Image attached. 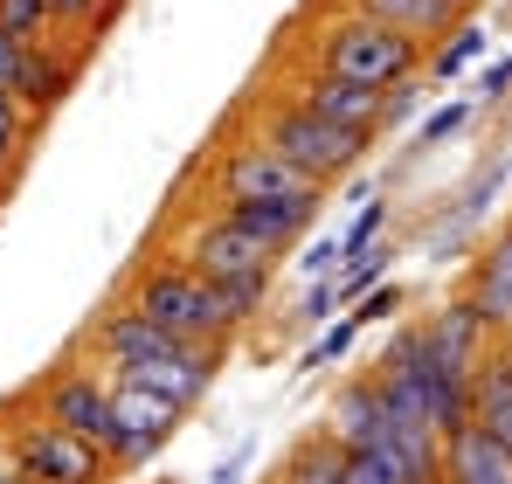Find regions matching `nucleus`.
<instances>
[{"label":"nucleus","mask_w":512,"mask_h":484,"mask_svg":"<svg viewBox=\"0 0 512 484\" xmlns=\"http://www.w3.org/2000/svg\"><path fill=\"white\" fill-rule=\"evenodd\" d=\"M326 436H333L340 450L374 457L395 484H443V429H436L429 415H416V408L388 402L367 374L346 381L340 395H333Z\"/></svg>","instance_id":"obj_1"},{"label":"nucleus","mask_w":512,"mask_h":484,"mask_svg":"<svg viewBox=\"0 0 512 484\" xmlns=\"http://www.w3.org/2000/svg\"><path fill=\"white\" fill-rule=\"evenodd\" d=\"M118 298L125 305H139L153 325H167L173 339H194V346H236L243 339V319L222 305V291L194 270V263H180V256H139L132 270H125V284H118Z\"/></svg>","instance_id":"obj_2"},{"label":"nucleus","mask_w":512,"mask_h":484,"mask_svg":"<svg viewBox=\"0 0 512 484\" xmlns=\"http://www.w3.org/2000/svg\"><path fill=\"white\" fill-rule=\"evenodd\" d=\"M243 118H250V132L270 153H284V160L298 166L305 180H319V187H340L346 173H360V160L374 153V139H360V132H346L333 118H319V111L298 104L291 90H256L250 104H243Z\"/></svg>","instance_id":"obj_3"},{"label":"nucleus","mask_w":512,"mask_h":484,"mask_svg":"<svg viewBox=\"0 0 512 484\" xmlns=\"http://www.w3.org/2000/svg\"><path fill=\"white\" fill-rule=\"evenodd\" d=\"M173 229H180L173 256L194 263V270L222 291V305H229L243 325H256L263 298H270V277H277V256H270L256 236H243L229 215H215V208H208V215H180Z\"/></svg>","instance_id":"obj_4"},{"label":"nucleus","mask_w":512,"mask_h":484,"mask_svg":"<svg viewBox=\"0 0 512 484\" xmlns=\"http://www.w3.org/2000/svg\"><path fill=\"white\" fill-rule=\"evenodd\" d=\"M305 70H326V77L367 83V90H388V83H409L423 70V42L388 28V21H367V14H333L305 35Z\"/></svg>","instance_id":"obj_5"},{"label":"nucleus","mask_w":512,"mask_h":484,"mask_svg":"<svg viewBox=\"0 0 512 484\" xmlns=\"http://www.w3.org/2000/svg\"><path fill=\"white\" fill-rule=\"evenodd\" d=\"M367 381L388 395V402L416 408L429 415L443 436H457L464 422H471V381H457V374H443L436 360L423 353V339H416V325H402L381 353H374V367H367Z\"/></svg>","instance_id":"obj_6"},{"label":"nucleus","mask_w":512,"mask_h":484,"mask_svg":"<svg viewBox=\"0 0 512 484\" xmlns=\"http://www.w3.org/2000/svg\"><path fill=\"white\" fill-rule=\"evenodd\" d=\"M0 450L14 457V471L28 484H118L111 457L84 443L77 429L49 422V415H21V422H0Z\"/></svg>","instance_id":"obj_7"},{"label":"nucleus","mask_w":512,"mask_h":484,"mask_svg":"<svg viewBox=\"0 0 512 484\" xmlns=\"http://www.w3.org/2000/svg\"><path fill=\"white\" fill-rule=\"evenodd\" d=\"M28 408L77 429L84 443H97L104 457H118V408H111V374L104 367H84V360H56L35 388H28ZM118 471V464H111Z\"/></svg>","instance_id":"obj_8"},{"label":"nucleus","mask_w":512,"mask_h":484,"mask_svg":"<svg viewBox=\"0 0 512 484\" xmlns=\"http://www.w3.org/2000/svg\"><path fill=\"white\" fill-rule=\"evenodd\" d=\"M201 187H208V201H229V194H326L319 180H305L284 153H270L256 132L222 139V153L201 166Z\"/></svg>","instance_id":"obj_9"},{"label":"nucleus","mask_w":512,"mask_h":484,"mask_svg":"<svg viewBox=\"0 0 512 484\" xmlns=\"http://www.w3.org/2000/svg\"><path fill=\"white\" fill-rule=\"evenodd\" d=\"M111 408H118V457H111L118 478L125 471H146L173 436H180V415H187L180 402L153 395L146 381H118V374H111Z\"/></svg>","instance_id":"obj_10"},{"label":"nucleus","mask_w":512,"mask_h":484,"mask_svg":"<svg viewBox=\"0 0 512 484\" xmlns=\"http://www.w3.org/2000/svg\"><path fill=\"white\" fill-rule=\"evenodd\" d=\"M173 346H180V339H173L167 325H153L139 305H125V298H111V305L84 325V353L104 374H139L146 360H160Z\"/></svg>","instance_id":"obj_11"},{"label":"nucleus","mask_w":512,"mask_h":484,"mask_svg":"<svg viewBox=\"0 0 512 484\" xmlns=\"http://www.w3.org/2000/svg\"><path fill=\"white\" fill-rule=\"evenodd\" d=\"M215 215H229L243 236H256L270 256H284V249H298L305 229L319 222V208H326V194H229V201H208Z\"/></svg>","instance_id":"obj_12"},{"label":"nucleus","mask_w":512,"mask_h":484,"mask_svg":"<svg viewBox=\"0 0 512 484\" xmlns=\"http://www.w3.org/2000/svg\"><path fill=\"white\" fill-rule=\"evenodd\" d=\"M416 339H423V353L443 367V374H457V381H471L478 367H485V353L499 346L485 319L471 312V298H450V305H436L423 325H416Z\"/></svg>","instance_id":"obj_13"},{"label":"nucleus","mask_w":512,"mask_h":484,"mask_svg":"<svg viewBox=\"0 0 512 484\" xmlns=\"http://www.w3.org/2000/svg\"><path fill=\"white\" fill-rule=\"evenodd\" d=\"M277 90H291L298 104H312L319 118H333V125L360 132V139H381V90H367V83L326 77V70H298V77H284Z\"/></svg>","instance_id":"obj_14"},{"label":"nucleus","mask_w":512,"mask_h":484,"mask_svg":"<svg viewBox=\"0 0 512 484\" xmlns=\"http://www.w3.org/2000/svg\"><path fill=\"white\" fill-rule=\"evenodd\" d=\"M464 298H471V312L485 319L492 339L506 332V319H512V215L478 242V263H471V277H464Z\"/></svg>","instance_id":"obj_15"},{"label":"nucleus","mask_w":512,"mask_h":484,"mask_svg":"<svg viewBox=\"0 0 512 484\" xmlns=\"http://www.w3.org/2000/svg\"><path fill=\"white\" fill-rule=\"evenodd\" d=\"M77 70H84V42H35L28 49V63H21V83H14V97L35 111V118H49L70 90H77Z\"/></svg>","instance_id":"obj_16"},{"label":"nucleus","mask_w":512,"mask_h":484,"mask_svg":"<svg viewBox=\"0 0 512 484\" xmlns=\"http://www.w3.org/2000/svg\"><path fill=\"white\" fill-rule=\"evenodd\" d=\"M443 484H512V443L464 422L457 436H443Z\"/></svg>","instance_id":"obj_17"},{"label":"nucleus","mask_w":512,"mask_h":484,"mask_svg":"<svg viewBox=\"0 0 512 484\" xmlns=\"http://www.w3.org/2000/svg\"><path fill=\"white\" fill-rule=\"evenodd\" d=\"M506 180H512V160H506V153H492V160H485V173H471V180L457 187V201L443 208V222H436V242H443V249H464V242H471V229L485 222L492 194H499Z\"/></svg>","instance_id":"obj_18"},{"label":"nucleus","mask_w":512,"mask_h":484,"mask_svg":"<svg viewBox=\"0 0 512 484\" xmlns=\"http://www.w3.org/2000/svg\"><path fill=\"white\" fill-rule=\"evenodd\" d=\"M340 7L346 14H367V21H388V28H402V35H416L423 49L464 21L450 0H340Z\"/></svg>","instance_id":"obj_19"},{"label":"nucleus","mask_w":512,"mask_h":484,"mask_svg":"<svg viewBox=\"0 0 512 484\" xmlns=\"http://www.w3.org/2000/svg\"><path fill=\"white\" fill-rule=\"evenodd\" d=\"M471 422L492 429L499 443H512V360L499 353V346H492L485 367L471 374Z\"/></svg>","instance_id":"obj_20"},{"label":"nucleus","mask_w":512,"mask_h":484,"mask_svg":"<svg viewBox=\"0 0 512 484\" xmlns=\"http://www.w3.org/2000/svg\"><path fill=\"white\" fill-rule=\"evenodd\" d=\"M35 132H42V118H35L14 90H0V201L14 194L21 166H28V153H35Z\"/></svg>","instance_id":"obj_21"},{"label":"nucleus","mask_w":512,"mask_h":484,"mask_svg":"<svg viewBox=\"0 0 512 484\" xmlns=\"http://www.w3.org/2000/svg\"><path fill=\"white\" fill-rule=\"evenodd\" d=\"M485 49H492V42H485V28H478V21H457V28H450V42L429 56V83H450L457 70L485 63Z\"/></svg>","instance_id":"obj_22"},{"label":"nucleus","mask_w":512,"mask_h":484,"mask_svg":"<svg viewBox=\"0 0 512 484\" xmlns=\"http://www.w3.org/2000/svg\"><path fill=\"white\" fill-rule=\"evenodd\" d=\"M388 270H395V249H388V242H374L367 256H346V263H340V277H333V284H340V305L367 298L374 284H388Z\"/></svg>","instance_id":"obj_23"},{"label":"nucleus","mask_w":512,"mask_h":484,"mask_svg":"<svg viewBox=\"0 0 512 484\" xmlns=\"http://www.w3.org/2000/svg\"><path fill=\"white\" fill-rule=\"evenodd\" d=\"M0 35L49 42V35H56V14H49V0H0Z\"/></svg>","instance_id":"obj_24"},{"label":"nucleus","mask_w":512,"mask_h":484,"mask_svg":"<svg viewBox=\"0 0 512 484\" xmlns=\"http://www.w3.org/2000/svg\"><path fill=\"white\" fill-rule=\"evenodd\" d=\"M471 125H478V104H471V97H464V104H436V111L423 118V132H416V146L436 153V146H450V139L471 132Z\"/></svg>","instance_id":"obj_25"},{"label":"nucleus","mask_w":512,"mask_h":484,"mask_svg":"<svg viewBox=\"0 0 512 484\" xmlns=\"http://www.w3.org/2000/svg\"><path fill=\"white\" fill-rule=\"evenodd\" d=\"M388 222H395V208H388V201H367V208L353 215V229L340 236V263H346V256H367L374 242L388 236Z\"/></svg>","instance_id":"obj_26"},{"label":"nucleus","mask_w":512,"mask_h":484,"mask_svg":"<svg viewBox=\"0 0 512 484\" xmlns=\"http://www.w3.org/2000/svg\"><path fill=\"white\" fill-rule=\"evenodd\" d=\"M423 97H429V90H423L416 77H409V83H388V90H381V132H395V125H409Z\"/></svg>","instance_id":"obj_27"},{"label":"nucleus","mask_w":512,"mask_h":484,"mask_svg":"<svg viewBox=\"0 0 512 484\" xmlns=\"http://www.w3.org/2000/svg\"><path fill=\"white\" fill-rule=\"evenodd\" d=\"M409 305V291L402 284H374L367 298H353V325H381V319H395Z\"/></svg>","instance_id":"obj_28"},{"label":"nucleus","mask_w":512,"mask_h":484,"mask_svg":"<svg viewBox=\"0 0 512 484\" xmlns=\"http://www.w3.org/2000/svg\"><path fill=\"white\" fill-rule=\"evenodd\" d=\"M478 111H499V104H512V56H492L485 70H478V97H471Z\"/></svg>","instance_id":"obj_29"},{"label":"nucleus","mask_w":512,"mask_h":484,"mask_svg":"<svg viewBox=\"0 0 512 484\" xmlns=\"http://www.w3.org/2000/svg\"><path fill=\"white\" fill-rule=\"evenodd\" d=\"M333 312H340V284H333V277L305 284V298H298V325H326Z\"/></svg>","instance_id":"obj_30"},{"label":"nucleus","mask_w":512,"mask_h":484,"mask_svg":"<svg viewBox=\"0 0 512 484\" xmlns=\"http://www.w3.org/2000/svg\"><path fill=\"white\" fill-rule=\"evenodd\" d=\"M353 332H360L353 319H346V325H326V332H319V346L305 353V367H333V360H346V353H353Z\"/></svg>","instance_id":"obj_31"},{"label":"nucleus","mask_w":512,"mask_h":484,"mask_svg":"<svg viewBox=\"0 0 512 484\" xmlns=\"http://www.w3.org/2000/svg\"><path fill=\"white\" fill-rule=\"evenodd\" d=\"M340 484H395L374 457H360V450H340Z\"/></svg>","instance_id":"obj_32"},{"label":"nucleus","mask_w":512,"mask_h":484,"mask_svg":"<svg viewBox=\"0 0 512 484\" xmlns=\"http://www.w3.org/2000/svg\"><path fill=\"white\" fill-rule=\"evenodd\" d=\"M28 49H35V42H21V35H0V90H14V83H21V63H28Z\"/></svg>","instance_id":"obj_33"},{"label":"nucleus","mask_w":512,"mask_h":484,"mask_svg":"<svg viewBox=\"0 0 512 484\" xmlns=\"http://www.w3.org/2000/svg\"><path fill=\"white\" fill-rule=\"evenodd\" d=\"M319 277H340V242H312V256H305V284H319Z\"/></svg>","instance_id":"obj_34"},{"label":"nucleus","mask_w":512,"mask_h":484,"mask_svg":"<svg viewBox=\"0 0 512 484\" xmlns=\"http://www.w3.org/2000/svg\"><path fill=\"white\" fill-rule=\"evenodd\" d=\"M250 457H256V443H243V450H229V457L215 464V478H208V484H243V471H250Z\"/></svg>","instance_id":"obj_35"},{"label":"nucleus","mask_w":512,"mask_h":484,"mask_svg":"<svg viewBox=\"0 0 512 484\" xmlns=\"http://www.w3.org/2000/svg\"><path fill=\"white\" fill-rule=\"evenodd\" d=\"M0 484H28L21 471H14V457H7V450H0Z\"/></svg>","instance_id":"obj_36"},{"label":"nucleus","mask_w":512,"mask_h":484,"mask_svg":"<svg viewBox=\"0 0 512 484\" xmlns=\"http://www.w3.org/2000/svg\"><path fill=\"white\" fill-rule=\"evenodd\" d=\"M499 353H506V360H512V319H506V332H499Z\"/></svg>","instance_id":"obj_37"},{"label":"nucleus","mask_w":512,"mask_h":484,"mask_svg":"<svg viewBox=\"0 0 512 484\" xmlns=\"http://www.w3.org/2000/svg\"><path fill=\"white\" fill-rule=\"evenodd\" d=\"M450 7H457V14H464V7H478V0H450Z\"/></svg>","instance_id":"obj_38"}]
</instances>
